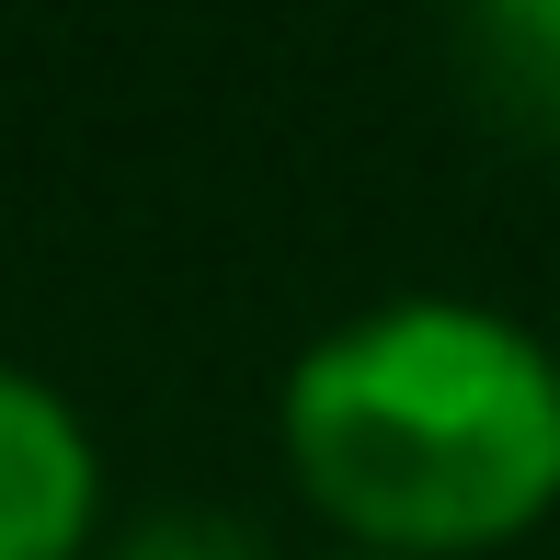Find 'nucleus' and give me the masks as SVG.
Segmentation results:
<instances>
[{
  "instance_id": "nucleus-2",
  "label": "nucleus",
  "mask_w": 560,
  "mask_h": 560,
  "mask_svg": "<svg viewBox=\"0 0 560 560\" xmlns=\"http://www.w3.org/2000/svg\"><path fill=\"white\" fill-rule=\"evenodd\" d=\"M104 469L92 435L35 366H0V560H81Z\"/></svg>"
},
{
  "instance_id": "nucleus-1",
  "label": "nucleus",
  "mask_w": 560,
  "mask_h": 560,
  "mask_svg": "<svg viewBox=\"0 0 560 560\" xmlns=\"http://www.w3.org/2000/svg\"><path fill=\"white\" fill-rule=\"evenodd\" d=\"M287 457L366 560L492 549L560 503V354L469 298H389L298 354Z\"/></svg>"
},
{
  "instance_id": "nucleus-3",
  "label": "nucleus",
  "mask_w": 560,
  "mask_h": 560,
  "mask_svg": "<svg viewBox=\"0 0 560 560\" xmlns=\"http://www.w3.org/2000/svg\"><path fill=\"white\" fill-rule=\"evenodd\" d=\"M469 69H480V92L503 115L560 138V0H492L469 23Z\"/></svg>"
},
{
  "instance_id": "nucleus-5",
  "label": "nucleus",
  "mask_w": 560,
  "mask_h": 560,
  "mask_svg": "<svg viewBox=\"0 0 560 560\" xmlns=\"http://www.w3.org/2000/svg\"><path fill=\"white\" fill-rule=\"evenodd\" d=\"M354 560H366V549H354Z\"/></svg>"
},
{
  "instance_id": "nucleus-4",
  "label": "nucleus",
  "mask_w": 560,
  "mask_h": 560,
  "mask_svg": "<svg viewBox=\"0 0 560 560\" xmlns=\"http://www.w3.org/2000/svg\"><path fill=\"white\" fill-rule=\"evenodd\" d=\"M115 560H264L241 515H218V503H172V515H138L115 538Z\"/></svg>"
}]
</instances>
